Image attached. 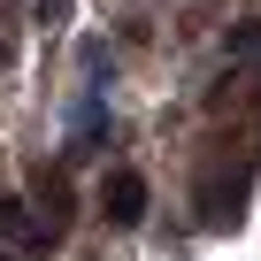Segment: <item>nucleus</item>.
<instances>
[{
    "label": "nucleus",
    "instance_id": "3",
    "mask_svg": "<svg viewBox=\"0 0 261 261\" xmlns=\"http://www.w3.org/2000/svg\"><path fill=\"white\" fill-rule=\"evenodd\" d=\"M0 261H16V253H0Z\"/></svg>",
    "mask_w": 261,
    "mask_h": 261
},
{
    "label": "nucleus",
    "instance_id": "2",
    "mask_svg": "<svg viewBox=\"0 0 261 261\" xmlns=\"http://www.w3.org/2000/svg\"><path fill=\"white\" fill-rule=\"evenodd\" d=\"M0 230H8V238H23V246H46V230L31 223V207H23V200H0Z\"/></svg>",
    "mask_w": 261,
    "mask_h": 261
},
{
    "label": "nucleus",
    "instance_id": "1",
    "mask_svg": "<svg viewBox=\"0 0 261 261\" xmlns=\"http://www.w3.org/2000/svg\"><path fill=\"white\" fill-rule=\"evenodd\" d=\"M100 200H108V223H139V215H146V177L115 169V177L100 185Z\"/></svg>",
    "mask_w": 261,
    "mask_h": 261
}]
</instances>
